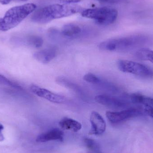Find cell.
<instances>
[{"label":"cell","mask_w":153,"mask_h":153,"mask_svg":"<svg viewBox=\"0 0 153 153\" xmlns=\"http://www.w3.org/2000/svg\"><path fill=\"white\" fill-rule=\"evenodd\" d=\"M83 10L81 6L75 4H50L36 10L32 15L31 19L35 23L45 24L53 20L81 13Z\"/></svg>","instance_id":"6da1fadb"},{"label":"cell","mask_w":153,"mask_h":153,"mask_svg":"<svg viewBox=\"0 0 153 153\" xmlns=\"http://www.w3.org/2000/svg\"><path fill=\"white\" fill-rule=\"evenodd\" d=\"M152 42L151 37L139 34L108 39L101 42L98 47L103 51H127L149 45Z\"/></svg>","instance_id":"7a4b0ae2"},{"label":"cell","mask_w":153,"mask_h":153,"mask_svg":"<svg viewBox=\"0 0 153 153\" xmlns=\"http://www.w3.org/2000/svg\"><path fill=\"white\" fill-rule=\"evenodd\" d=\"M36 5L27 3L9 9L3 18H0V31H6L17 27L30 13L35 11Z\"/></svg>","instance_id":"3957f363"},{"label":"cell","mask_w":153,"mask_h":153,"mask_svg":"<svg viewBox=\"0 0 153 153\" xmlns=\"http://www.w3.org/2000/svg\"><path fill=\"white\" fill-rule=\"evenodd\" d=\"M81 14L83 17L94 20L97 24L108 25L116 21L118 12L113 8L102 7L83 10Z\"/></svg>","instance_id":"277c9868"},{"label":"cell","mask_w":153,"mask_h":153,"mask_svg":"<svg viewBox=\"0 0 153 153\" xmlns=\"http://www.w3.org/2000/svg\"><path fill=\"white\" fill-rule=\"evenodd\" d=\"M117 65L119 70L123 72L131 74L146 79L153 78V69L145 65L121 60L118 62Z\"/></svg>","instance_id":"5b68a950"},{"label":"cell","mask_w":153,"mask_h":153,"mask_svg":"<svg viewBox=\"0 0 153 153\" xmlns=\"http://www.w3.org/2000/svg\"><path fill=\"white\" fill-rule=\"evenodd\" d=\"M95 100L97 102L114 108H130L131 104H133L130 101L129 95L126 98L114 97L107 94H101L97 95L95 97Z\"/></svg>","instance_id":"8992f818"},{"label":"cell","mask_w":153,"mask_h":153,"mask_svg":"<svg viewBox=\"0 0 153 153\" xmlns=\"http://www.w3.org/2000/svg\"><path fill=\"white\" fill-rule=\"evenodd\" d=\"M143 115L142 110L136 108H130L120 111H108L106 113L109 121L113 124L120 123Z\"/></svg>","instance_id":"52a82bcc"},{"label":"cell","mask_w":153,"mask_h":153,"mask_svg":"<svg viewBox=\"0 0 153 153\" xmlns=\"http://www.w3.org/2000/svg\"><path fill=\"white\" fill-rule=\"evenodd\" d=\"M129 98L133 104L143 108L145 112L153 118V98L139 94H130Z\"/></svg>","instance_id":"ba28073f"},{"label":"cell","mask_w":153,"mask_h":153,"mask_svg":"<svg viewBox=\"0 0 153 153\" xmlns=\"http://www.w3.org/2000/svg\"><path fill=\"white\" fill-rule=\"evenodd\" d=\"M30 90L34 94L39 97L56 103H62L65 101V98L62 95L56 94L49 90L41 88L36 85H31Z\"/></svg>","instance_id":"9c48e42d"},{"label":"cell","mask_w":153,"mask_h":153,"mask_svg":"<svg viewBox=\"0 0 153 153\" xmlns=\"http://www.w3.org/2000/svg\"><path fill=\"white\" fill-rule=\"evenodd\" d=\"M91 128L89 134L99 135L103 134L106 128V124L102 117L96 111H93L90 116Z\"/></svg>","instance_id":"30bf717a"},{"label":"cell","mask_w":153,"mask_h":153,"mask_svg":"<svg viewBox=\"0 0 153 153\" xmlns=\"http://www.w3.org/2000/svg\"><path fill=\"white\" fill-rule=\"evenodd\" d=\"M64 139V133L58 128L51 129L38 136L36 141L38 143H46L51 141L62 142Z\"/></svg>","instance_id":"8fae6325"},{"label":"cell","mask_w":153,"mask_h":153,"mask_svg":"<svg viewBox=\"0 0 153 153\" xmlns=\"http://www.w3.org/2000/svg\"><path fill=\"white\" fill-rule=\"evenodd\" d=\"M56 54V49L55 48H46L35 53L33 54V57L39 62L47 64L53 60Z\"/></svg>","instance_id":"7c38bea8"},{"label":"cell","mask_w":153,"mask_h":153,"mask_svg":"<svg viewBox=\"0 0 153 153\" xmlns=\"http://www.w3.org/2000/svg\"><path fill=\"white\" fill-rule=\"evenodd\" d=\"M82 28L74 23H69L64 25L61 30V34L67 37L78 36L82 32Z\"/></svg>","instance_id":"4fadbf2b"},{"label":"cell","mask_w":153,"mask_h":153,"mask_svg":"<svg viewBox=\"0 0 153 153\" xmlns=\"http://www.w3.org/2000/svg\"><path fill=\"white\" fill-rule=\"evenodd\" d=\"M59 125L64 130H70L74 132H78L82 127L81 123L75 120L67 117L61 120L59 122Z\"/></svg>","instance_id":"5bb4252c"},{"label":"cell","mask_w":153,"mask_h":153,"mask_svg":"<svg viewBox=\"0 0 153 153\" xmlns=\"http://www.w3.org/2000/svg\"><path fill=\"white\" fill-rule=\"evenodd\" d=\"M136 56L140 60L148 61L153 64V51L146 48L139 49L135 54Z\"/></svg>","instance_id":"9a60e30c"},{"label":"cell","mask_w":153,"mask_h":153,"mask_svg":"<svg viewBox=\"0 0 153 153\" xmlns=\"http://www.w3.org/2000/svg\"><path fill=\"white\" fill-rule=\"evenodd\" d=\"M25 41L28 45L36 48L41 47L44 43V40L42 38L36 36H31L27 37L26 38Z\"/></svg>","instance_id":"2e32d148"},{"label":"cell","mask_w":153,"mask_h":153,"mask_svg":"<svg viewBox=\"0 0 153 153\" xmlns=\"http://www.w3.org/2000/svg\"><path fill=\"white\" fill-rule=\"evenodd\" d=\"M83 142L88 151H101L100 145L94 139L86 137L84 139Z\"/></svg>","instance_id":"e0dca14e"},{"label":"cell","mask_w":153,"mask_h":153,"mask_svg":"<svg viewBox=\"0 0 153 153\" xmlns=\"http://www.w3.org/2000/svg\"><path fill=\"white\" fill-rule=\"evenodd\" d=\"M56 82L59 84L61 85L62 86H65V87H69L71 89L76 91H78V87H76V85L73 84V83L71 82L70 81H68L66 78L63 77H59L56 79Z\"/></svg>","instance_id":"ac0fdd59"},{"label":"cell","mask_w":153,"mask_h":153,"mask_svg":"<svg viewBox=\"0 0 153 153\" xmlns=\"http://www.w3.org/2000/svg\"><path fill=\"white\" fill-rule=\"evenodd\" d=\"M83 79L87 82L92 84H98L100 82L99 77L91 73H88L83 76Z\"/></svg>","instance_id":"d6986e66"},{"label":"cell","mask_w":153,"mask_h":153,"mask_svg":"<svg viewBox=\"0 0 153 153\" xmlns=\"http://www.w3.org/2000/svg\"><path fill=\"white\" fill-rule=\"evenodd\" d=\"M100 2L108 4H117L125 2L126 0H96Z\"/></svg>","instance_id":"ffe728a7"},{"label":"cell","mask_w":153,"mask_h":153,"mask_svg":"<svg viewBox=\"0 0 153 153\" xmlns=\"http://www.w3.org/2000/svg\"><path fill=\"white\" fill-rule=\"evenodd\" d=\"M27 0H0V3L3 5L9 4L10 3L13 1H25Z\"/></svg>","instance_id":"44dd1931"},{"label":"cell","mask_w":153,"mask_h":153,"mask_svg":"<svg viewBox=\"0 0 153 153\" xmlns=\"http://www.w3.org/2000/svg\"><path fill=\"white\" fill-rule=\"evenodd\" d=\"M62 2L65 4H73V3H76L80 1L81 0H60Z\"/></svg>","instance_id":"7402d4cb"},{"label":"cell","mask_w":153,"mask_h":153,"mask_svg":"<svg viewBox=\"0 0 153 153\" xmlns=\"http://www.w3.org/2000/svg\"><path fill=\"white\" fill-rule=\"evenodd\" d=\"M4 129V126L0 123V142H2L4 140V135L3 134L2 131Z\"/></svg>","instance_id":"603a6c76"},{"label":"cell","mask_w":153,"mask_h":153,"mask_svg":"<svg viewBox=\"0 0 153 153\" xmlns=\"http://www.w3.org/2000/svg\"><path fill=\"white\" fill-rule=\"evenodd\" d=\"M87 153H102L101 151H89L87 152Z\"/></svg>","instance_id":"cb8c5ba5"}]
</instances>
